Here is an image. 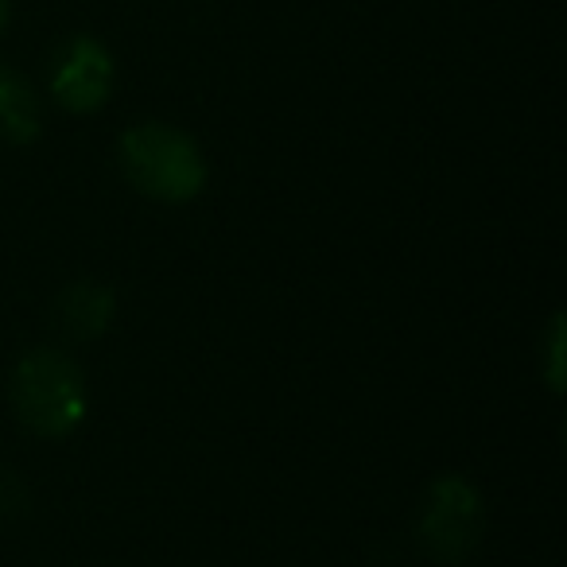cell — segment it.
<instances>
[{"label":"cell","instance_id":"cell-1","mask_svg":"<svg viewBox=\"0 0 567 567\" xmlns=\"http://www.w3.org/2000/svg\"><path fill=\"white\" fill-rule=\"evenodd\" d=\"M12 409L28 432L43 440L74 432L86 416V381L82 370L59 350H32L12 373Z\"/></svg>","mask_w":567,"mask_h":567},{"label":"cell","instance_id":"cell-2","mask_svg":"<svg viewBox=\"0 0 567 567\" xmlns=\"http://www.w3.org/2000/svg\"><path fill=\"white\" fill-rule=\"evenodd\" d=\"M121 167L141 195L187 203L203 190L206 159L187 133L172 125H136L121 136Z\"/></svg>","mask_w":567,"mask_h":567},{"label":"cell","instance_id":"cell-3","mask_svg":"<svg viewBox=\"0 0 567 567\" xmlns=\"http://www.w3.org/2000/svg\"><path fill=\"white\" fill-rule=\"evenodd\" d=\"M486 528V509H482V494L458 474L435 478L424 497V513H420V548L435 559V564H463L482 540Z\"/></svg>","mask_w":567,"mask_h":567},{"label":"cell","instance_id":"cell-4","mask_svg":"<svg viewBox=\"0 0 567 567\" xmlns=\"http://www.w3.org/2000/svg\"><path fill=\"white\" fill-rule=\"evenodd\" d=\"M51 94L71 113H97L113 94V55L94 35H71L51 63Z\"/></svg>","mask_w":567,"mask_h":567},{"label":"cell","instance_id":"cell-5","mask_svg":"<svg viewBox=\"0 0 567 567\" xmlns=\"http://www.w3.org/2000/svg\"><path fill=\"white\" fill-rule=\"evenodd\" d=\"M113 311H117V300L105 284L97 280H79L71 288H63L51 308V319H55L59 334L74 342H90V339H102L113 323Z\"/></svg>","mask_w":567,"mask_h":567},{"label":"cell","instance_id":"cell-6","mask_svg":"<svg viewBox=\"0 0 567 567\" xmlns=\"http://www.w3.org/2000/svg\"><path fill=\"white\" fill-rule=\"evenodd\" d=\"M0 136L12 144H32L40 136V105L17 71L0 66Z\"/></svg>","mask_w":567,"mask_h":567},{"label":"cell","instance_id":"cell-7","mask_svg":"<svg viewBox=\"0 0 567 567\" xmlns=\"http://www.w3.org/2000/svg\"><path fill=\"white\" fill-rule=\"evenodd\" d=\"M28 509V486L9 463H0V520L20 517Z\"/></svg>","mask_w":567,"mask_h":567},{"label":"cell","instance_id":"cell-8","mask_svg":"<svg viewBox=\"0 0 567 567\" xmlns=\"http://www.w3.org/2000/svg\"><path fill=\"white\" fill-rule=\"evenodd\" d=\"M548 358H551V370H548V381L551 389H564V323H551V347H548Z\"/></svg>","mask_w":567,"mask_h":567},{"label":"cell","instance_id":"cell-9","mask_svg":"<svg viewBox=\"0 0 567 567\" xmlns=\"http://www.w3.org/2000/svg\"><path fill=\"white\" fill-rule=\"evenodd\" d=\"M9 24V0H0V28Z\"/></svg>","mask_w":567,"mask_h":567}]
</instances>
